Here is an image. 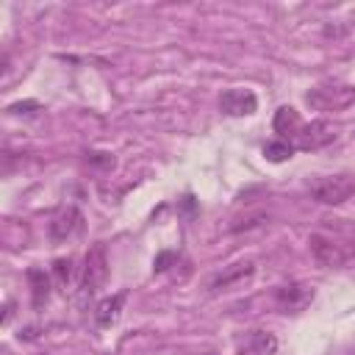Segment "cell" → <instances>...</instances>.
Masks as SVG:
<instances>
[{
  "label": "cell",
  "instance_id": "1",
  "mask_svg": "<svg viewBox=\"0 0 355 355\" xmlns=\"http://www.w3.org/2000/svg\"><path fill=\"white\" fill-rule=\"evenodd\" d=\"M308 194L322 205H341L355 194V178L347 175V172L316 178V180L308 183Z\"/></svg>",
  "mask_w": 355,
  "mask_h": 355
},
{
  "label": "cell",
  "instance_id": "2",
  "mask_svg": "<svg viewBox=\"0 0 355 355\" xmlns=\"http://www.w3.org/2000/svg\"><path fill=\"white\" fill-rule=\"evenodd\" d=\"M305 100L319 108V111H341L347 105L355 103V86H344V83H324L316 86L305 94Z\"/></svg>",
  "mask_w": 355,
  "mask_h": 355
},
{
  "label": "cell",
  "instance_id": "3",
  "mask_svg": "<svg viewBox=\"0 0 355 355\" xmlns=\"http://www.w3.org/2000/svg\"><path fill=\"white\" fill-rule=\"evenodd\" d=\"M105 275H108L105 247H103V244H94V247L86 252V266H83V291H86V294H94V291L105 283Z\"/></svg>",
  "mask_w": 355,
  "mask_h": 355
},
{
  "label": "cell",
  "instance_id": "4",
  "mask_svg": "<svg viewBox=\"0 0 355 355\" xmlns=\"http://www.w3.org/2000/svg\"><path fill=\"white\" fill-rule=\"evenodd\" d=\"M219 108L230 116H250L258 108V97L250 89H227L219 97Z\"/></svg>",
  "mask_w": 355,
  "mask_h": 355
},
{
  "label": "cell",
  "instance_id": "5",
  "mask_svg": "<svg viewBox=\"0 0 355 355\" xmlns=\"http://www.w3.org/2000/svg\"><path fill=\"white\" fill-rule=\"evenodd\" d=\"M333 128L327 125V122H311V125H305L302 122V128H300V133L294 136V144L300 147V150H316V147H324L327 141H333Z\"/></svg>",
  "mask_w": 355,
  "mask_h": 355
},
{
  "label": "cell",
  "instance_id": "6",
  "mask_svg": "<svg viewBox=\"0 0 355 355\" xmlns=\"http://www.w3.org/2000/svg\"><path fill=\"white\" fill-rule=\"evenodd\" d=\"M275 300L286 311H300L313 300V288L305 286V283H288V286L275 288Z\"/></svg>",
  "mask_w": 355,
  "mask_h": 355
},
{
  "label": "cell",
  "instance_id": "7",
  "mask_svg": "<svg viewBox=\"0 0 355 355\" xmlns=\"http://www.w3.org/2000/svg\"><path fill=\"white\" fill-rule=\"evenodd\" d=\"M80 227H83L80 211H78V208H64V211H58V214L53 216V222H50V239H53V241H64V239L75 236Z\"/></svg>",
  "mask_w": 355,
  "mask_h": 355
},
{
  "label": "cell",
  "instance_id": "8",
  "mask_svg": "<svg viewBox=\"0 0 355 355\" xmlns=\"http://www.w3.org/2000/svg\"><path fill=\"white\" fill-rule=\"evenodd\" d=\"M311 252H313V258L322 263V266H338L341 261H344V252L338 250V244H333L330 239H324V236H311Z\"/></svg>",
  "mask_w": 355,
  "mask_h": 355
},
{
  "label": "cell",
  "instance_id": "9",
  "mask_svg": "<svg viewBox=\"0 0 355 355\" xmlns=\"http://www.w3.org/2000/svg\"><path fill=\"white\" fill-rule=\"evenodd\" d=\"M252 272H255V263H252V261L233 263V266H227L222 275H216V277L211 280V288H214V291H225V288H230V286H236V283L247 280Z\"/></svg>",
  "mask_w": 355,
  "mask_h": 355
},
{
  "label": "cell",
  "instance_id": "10",
  "mask_svg": "<svg viewBox=\"0 0 355 355\" xmlns=\"http://www.w3.org/2000/svg\"><path fill=\"white\" fill-rule=\"evenodd\" d=\"M125 300H128V291H116L114 297L103 300V302L97 305V311H94V316H97V324H100V327H108V324H114V322L119 319V311H122Z\"/></svg>",
  "mask_w": 355,
  "mask_h": 355
},
{
  "label": "cell",
  "instance_id": "11",
  "mask_svg": "<svg viewBox=\"0 0 355 355\" xmlns=\"http://www.w3.org/2000/svg\"><path fill=\"white\" fill-rule=\"evenodd\" d=\"M300 128H302V119H300V114H297V108H291V105H283V108H277V114H275V130L283 136V141L291 136H297L300 133Z\"/></svg>",
  "mask_w": 355,
  "mask_h": 355
},
{
  "label": "cell",
  "instance_id": "12",
  "mask_svg": "<svg viewBox=\"0 0 355 355\" xmlns=\"http://www.w3.org/2000/svg\"><path fill=\"white\" fill-rule=\"evenodd\" d=\"M28 280H31V288H33V305L39 308V305L47 300V288H50V283H47V277H44L42 269H31V272H28Z\"/></svg>",
  "mask_w": 355,
  "mask_h": 355
},
{
  "label": "cell",
  "instance_id": "13",
  "mask_svg": "<svg viewBox=\"0 0 355 355\" xmlns=\"http://www.w3.org/2000/svg\"><path fill=\"white\" fill-rule=\"evenodd\" d=\"M250 347L255 355H272L277 349V341L272 333H263V330H252V338H250Z\"/></svg>",
  "mask_w": 355,
  "mask_h": 355
},
{
  "label": "cell",
  "instance_id": "14",
  "mask_svg": "<svg viewBox=\"0 0 355 355\" xmlns=\"http://www.w3.org/2000/svg\"><path fill=\"white\" fill-rule=\"evenodd\" d=\"M291 144L288 141H269L266 147H263V153H266V158L269 161H286V158H291Z\"/></svg>",
  "mask_w": 355,
  "mask_h": 355
},
{
  "label": "cell",
  "instance_id": "15",
  "mask_svg": "<svg viewBox=\"0 0 355 355\" xmlns=\"http://www.w3.org/2000/svg\"><path fill=\"white\" fill-rule=\"evenodd\" d=\"M69 266H72V261H69V258H58V261L53 263V275H55V280H58V283H67V280H69V275H72V269H69Z\"/></svg>",
  "mask_w": 355,
  "mask_h": 355
}]
</instances>
